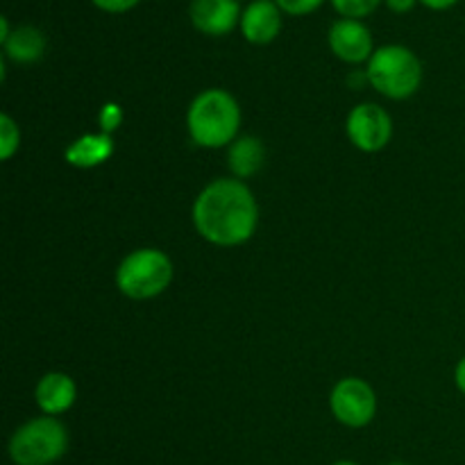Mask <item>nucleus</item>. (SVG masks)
<instances>
[{
  "mask_svg": "<svg viewBox=\"0 0 465 465\" xmlns=\"http://www.w3.org/2000/svg\"><path fill=\"white\" fill-rule=\"evenodd\" d=\"M189 16L195 30L212 36H223L241 21L239 0H191Z\"/></svg>",
  "mask_w": 465,
  "mask_h": 465,
  "instance_id": "obj_9",
  "label": "nucleus"
},
{
  "mask_svg": "<svg viewBox=\"0 0 465 465\" xmlns=\"http://www.w3.org/2000/svg\"><path fill=\"white\" fill-rule=\"evenodd\" d=\"M114 153V143L109 134H86L77 139L75 143L68 145L66 162L77 168H91L100 166L107 162Z\"/></svg>",
  "mask_w": 465,
  "mask_h": 465,
  "instance_id": "obj_12",
  "label": "nucleus"
},
{
  "mask_svg": "<svg viewBox=\"0 0 465 465\" xmlns=\"http://www.w3.org/2000/svg\"><path fill=\"white\" fill-rule=\"evenodd\" d=\"M368 82L381 95L393 100L409 98L422 82V64L404 45H384L368 62Z\"/></svg>",
  "mask_w": 465,
  "mask_h": 465,
  "instance_id": "obj_3",
  "label": "nucleus"
},
{
  "mask_svg": "<svg viewBox=\"0 0 465 465\" xmlns=\"http://www.w3.org/2000/svg\"><path fill=\"white\" fill-rule=\"evenodd\" d=\"M18 141H21V134H18V127L7 114L0 116V157L9 159L18 150Z\"/></svg>",
  "mask_w": 465,
  "mask_h": 465,
  "instance_id": "obj_15",
  "label": "nucleus"
},
{
  "mask_svg": "<svg viewBox=\"0 0 465 465\" xmlns=\"http://www.w3.org/2000/svg\"><path fill=\"white\" fill-rule=\"evenodd\" d=\"M36 404L48 416L68 411L75 402V381L64 372H50L36 384Z\"/></svg>",
  "mask_w": 465,
  "mask_h": 465,
  "instance_id": "obj_11",
  "label": "nucleus"
},
{
  "mask_svg": "<svg viewBox=\"0 0 465 465\" xmlns=\"http://www.w3.org/2000/svg\"><path fill=\"white\" fill-rule=\"evenodd\" d=\"M241 30L250 44H271L282 30L280 5L275 0H254L241 14Z\"/></svg>",
  "mask_w": 465,
  "mask_h": 465,
  "instance_id": "obj_10",
  "label": "nucleus"
},
{
  "mask_svg": "<svg viewBox=\"0 0 465 465\" xmlns=\"http://www.w3.org/2000/svg\"><path fill=\"white\" fill-rule=\"evenodd\" d=\"M280 5V9L293 14V16H302V14L313 12L316 7H321L322 0H275Z\"/></svg>",
  "mask_w": 465,
  "mask_h": 465,
  "instance_id": "obj_17",
  "label": "nucleus"
},
{
  "mask_svg": "<svg viewBox=\"0 0 465 465\" xmlns=\"http://www.w3.org/2000/svg\"><path fill=\"white\" fill-rule=\"evenodd\" d=\"M66 448V427L54 418H36L12 436L9 457L16 465H50L64 457Z\"/></svg>",
  "mask_w": 465,
  "mask_h": 465,
  "instance_id": "obj_5",
  "label": "nucleus"
},
{
  "mask_svg": "<svg viewBox=\"0 0 465 465\" xmlns=\"http://www.w3.org/2000/svg\"><path fill=\"white\" fill-rule=\"evenodd\" d=\"M239 125V104L223 89L204 91L189 109V132L195 143L204 148H221V145L232 143Z\"/></svg>",
  "mask_w": 465,
  "mask_h": 465,
  "instance_id": "obj_2",
  "label": "nucleus"
},
{
  "mask_svg": "<svg viewBox=\"0 0 465 465\" xmlns=\"http://www.w3.org/2000/svg\"><path fill=\"white\" fill-rule=\"evenodd\" d=\"M454 380H457L459 391H461V393L465 395V357L461 359V361H459L457 372H454Z\"/></svg>",
  "mask_w": 465,
  "mask_h": 465,
  "instance_id": "obj_21",
  "label": "nucleus"
},
{
  "mask_svg": "<svg viewBox=\"0 0 465 465\" xmlns=\"http://www.w3.org/2000/svg\"><path fill=\"white\" fill-rule=\"evenodd\" d=\"M331 3H334L336 12L343 14V18H357L359 21L361 16L375 12L381 0H331Z\"/></svg>",
  "mask_w": 465,
  "mask_h": 465,
  "instance_id": "obj_16",
  "label": "nucleus"
},
{
  "mask_svg": "<svg viewBox=\"0 0 465 465\" xmlns=\"http://www.w3.org/2000/svg\"><path fill=\"white\" fill-rule=\"evenodd\" d=\"M257 203L243 182L216 180L193 204L195 230L209 243L232 248L241 245L257 230Z\"/></svg>",
  "mask_w": 465,
  "mask_h": 465,
  "instance_id": "obj_1",
  "label": "nucleus"
},
{
  "mask_svg": "<svg viewBox=\"0 0 465 465\" xmlns=\"http://www.w3.org/2000/svg\"><path fill=\"white\" fill-rule=\"evenodd\" d=\"M420 3H425L427 7L431 9H448L452 7L454 3H459V0H420Z\"/></svg>",
  "mask_w": 465,
  "mask_h": 465,
  "instance_id": "obj_22",
  "label": "nucleus"
},
{
  "mask_svg": "<svg viewBox=\"0 0 465 465\" xmlns=\"http://www.w3.org/2000/svg\"><path fill=\"white\" fill-rule=\"evenodd\" d=\"M386 5H389V9H393V12L404 14L416 5V0H386Z\"/></svg>",
  "mask_w": 465,
  "mask_h": 465,
  "instance_id": "obj_20",
  "label": "nucleus"
},
{
  "mask_svg": "<svg viewBox=\"0 0 465 465\" xmlns=\"http://www.w3.org/2000/svg\"><path fill=\"white\" fill-rule=\"evenodd\" d=\"M330 48L343 62L361 64L372 57V35L357 18H341L330 27Z\"/></svg>",
  "mask_w": 465,
  "mask_h": 465,
  "instance_id": "obj_8",
  "label": "nucleus"
},
{
  "mask_svg": "<svg viewBox=\"0 0 465 465\" xmlns=\"http://www.w3.org/2000/svg\"><path fill=\"white\" fill-rule=\"evenodd\" d=\"M334 465H357V463H352V461H339V463H334Z\"/></svg>",
  "mask_w": 465,
  "mask_h": 465,
  "instance_id": "obj_23",
  "label": "nucleus"
},
{
  "mask_svg": "<svg viewBox=\"0 0 465 465\" xmlns=\"http://www.w3.org/2000/svg\"><path fill=\"white\" fill-rule=\"evenodd\" d=\"M266 159V150H263L262 141L245 136L239 139L230 148V168L236 177H250L263 166Z\"/></svg>",
  "mask_w": 465,
  "mask_h": 465,
  "instance_id": "obj_14",
  "label": "nucleus"
},
{
  "mask_svg": "<svg viewBox=\"0 0 465 465\" xmlns=\"http://www.w3.org/2000/svg\"><path fill=\"white\" fill-rule=\"evenodd\" d=\"M348 136L363 153H377L386 148L393 134L389 114L377 104H359L348 116Z\"/></svg>",
  "mask_w": 465,
  "mask_h": 465,
  "instance_id": "obj_7",
  "label": "nucleus"
},
{
  "mask_svg": "<svg viewBox=\"0 0 465 465\" xmlns=\"http://www.w3.org/2000/svg\"><path fill=\"white\" fill-rule=\"evenodd\" d=\"M331 411L343 425L366 427L375 418L377 398L366 381L348 377L331 391Z\"/></svg>",
  "mask_w": 465,
  "mask_h": 465,
  "instance_id": "obj_6",
  "label": "nucleus"
},
{
  "mask_svg": "<svg viewBox=\"0 0 465 465\" xmlns=\"http://www.w3.org/2000/svg\"><path fill=\"white\" fill-rule=\"evenodd\" d=\"M5 54L12 57L14 62L32 64L41 59L45 53V36L44 32L32 25H21L9 35V39L3 44Z\"/></svg>",
  "mask_w": 465,
  "mask_h": 465,
  "instance_id": "obj_13",
  "label": "nucleus"
},
{
  "mask_svg": "<svg viewBox=\"0 0 465 465\" xmlns=\"http://www.w3.org/2000/svg\"><path fill=\"white\" fill-rule=\"evenodd\" d=\"M91 3H94L95 7L103 9V12L121 14V12H127V9L134 7L139 0H91Z\"/></svg>",
  "mask_w": 465,
  "mask_h": 465,
  "instance_id": "obj_19",
  "label": "nucleus"
},
{
  "mask_svg": "<svg viewBox=\"0 0 465 465\" xmlns=\"http://www.w3.org/2000/svg\"><path fill=\"white\" fill-rule=\"evenodd\" d=\"M393 465H404V463H393Z\"/></svg>",
  "mask_w": 465,
  "mask_h": 465,
  "instance_id": "obj_24",
  "label": "nucleus"
},
{
  "mask_svg": "<svg viewBox=\"0 0 465 465\" xmlns=\"http://www.w3.org/2000/svg\"><path fill=\"white\" fill-rule=\"evenodd\" d=\"M121 121H123L121 107H118V104H104L103 114H100V125H103L104 134L116 130V127L121 125Z\"/></svg>",
  "mask_w": 465,
  "mask_h": 465,
  "instance_id": "obj_18",
  "label": "nucleus"
},
{
  "mask_svg": "<svg viewBox=\"0 0 465 465\" xmlns=\"http://www.w3.org/2000/svg\"><path fill=\"white\" fill-rule=\"evenodd\" d=\"M173 280V263L162 250H136L123 259L116 282L121 293L132 300H148L163 293Z\"/></svg>",
  "mask_w": 465,
  "mask_h": 465,
  "instance_id": "obj_4",
  "label": "nucleus"
}]
</instances>
